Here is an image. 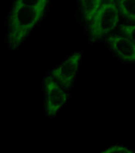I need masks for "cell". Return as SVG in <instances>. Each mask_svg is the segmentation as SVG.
<instances>
[{
  "label": "cell",
  "instance_id": "cell-1",
  "mask_svg": "<svg viewBox=\"0 0 135 153\" xmlns=\"http://www.w3.org/2000/svg\"><path fill=\"white\" fill-rule=\"evenodd\" d=\"M45 10L14 3L8 26L7 43L11 50L20 47L42 18Z\"/></svg>",
  "mask_w": 135,
  "mask_h": 153
},
{
  "label": "cell",
  "instance_id": "cell-2",
  "mask_svg": "<svg viewBox=\"0 0 135 153\" xmlns=\"http://www.w3.org/2000/svg\"><path fill=\"white\" fill-rule=\"evenodd\" d=\"M120 15L115 0H108L103 3L88 23L90 38L96 41L110 34L118 26Z\"/></svg>",
  "mask_w": 135,
  "mask_h": 153
},
{
  "label": "cell",
  "instance_id": "cell-3",
  "mask_svg": "<svg viewBox=\"0 0 135 153\" xmlns=\"http://www.w3.org/2000/svg\"><path fill=\"white\" fill-rule=\"evenodd\" d=\"M44 88L46 114L49 117H55L66 103L68 95L51 75L45 78Z\"/></svg>",
  "mask_w": 135,
  "mask_h": 153
},
{
  "label": "cell",
  "instance_id": "cell-4",
  "mask_svg": "<svg viewBox=\"0 0 135 153\" xmlns=\"http://www.w3.org/2000/svg\"><path fill=\"white\" fill-rule=\"evenodd\" d=\"M81 59V53L76 52L51 72V76L64 89H68L72 86L78 71Z\"/></svg>",
  "mask_w": 135,
  "mask_h": 153
},
{
  "label": "cell",
  "instance_id": "cell-5",
  "mask_svg": "<svg viewBox=\"0 0 135 153\" xmlns=\"http://www.w3.org/2000/svg\"><path fill=\"white\" fill-rule=\"evenodd\" d=\"M107 42L113 52L126 62L135 63V44L125 36L113 35Z\"/></svg>",
  "mask_w": 135,
  "mask_h": 153
},
{
  "label": "cell",
  "instance_id": "cell-6",
  "mask_svg": "<svg viewBox=\"0 0 135 153\" xmlns=\"http://www.w3.org/2000/svg\"><path fill=\"white\" fill-rule=\"evenodd\" d=\"M83 16L85 22L88 24L96 13L99 10L104 0H79Z\"/></svg>",
  "mask_w": 135,
  "mask_h": 153
},
{
  "label": "cell",
  "instance_id": "cell-7",
  "mask_svg": "<svg viewBox=\"0 0 135 153\" xmlns=\"http://www.w3.org/2000/svg\"><path fill=\"white\" fill-rule=\"evenodd\" d=\"M120 14L129 22L135 23V0H117Z\"/></svg>",
  "mask_w": 135,
  "mask_h": 153
},
{
  "label": "cell",
  "instance_id": "cell-8",
  "mask_svg": "<svg viewBox=\"0 0 135 153\" xmlns=\"http://www.w3.org/2000/svg\"><path fill=\"white\" fill-rule=\"evenodd\" d=\"M48 0H15V3L31 8L46 9Z\"/></svg>",
  "mask_w": 135,
  "mask_h": 153
},
{
  "label": "cell",
  "instance_id": "cell-9",
  "mask_svg": "<svg viewBox=\"0 0 135 153\" xmlns=\"http://www.w3.org/2000/svg\"><path fill=\"white\" fill-rule=\"evenodd\" d=\"M120 30L122 34L129 38L135 44V24L121 25Z\"/></svg>",
  "mask_w": 135,
  "mask_h": 153
},
{
  "label": "cell",
  "instance_id": "cell-10",
  "mask_svg": "<svg viewBox=\"0 0 135 153\" xmlns=\"http://www.w3.org/2000/svg\"><path fill=\"white\" fill-rule=\"evenodd\" d=\"M103 153H134L135 152L126 146L114 144L103 149Z\"/></svg>",
  "mask_w": 135,
  "mask_h": 153
}]
</instances>
